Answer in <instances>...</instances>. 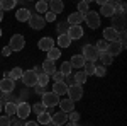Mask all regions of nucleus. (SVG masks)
Here are the masks:
<instances>
[{
  "label": "nucleus",
  "mask_w": 127,
  "mask_h": 126,
  "mask_svg": "<svg viewBox=\"0 0 127 126\" xmlns=\"http://www.w3.org/2000/svg\"><path fill=\"white\" fill-rule=\"evenodd\" d=\"M81 56L85 58V61H92V63H95L100 56V53L97 51V48L93 46V44H85L83 49H81Z\"/></svg>",
  "instance_id": "1"
},
{
  "label": "nucleus",
  "mask_w": 127,
  "mask_h": 126,
  "mask_svg": "<svg viewBox=\"0 0 127 126\" xmlns=\"http://www.w3.org/2000/svg\"><path fill=\"white\" fill-rule=\"evenodd\" d=\"M110 19H112V27L117 31V32H119V29H120V31L126 29V12H124V10L115 12Z\"/></svg>",
  "instance_id": "2"
},
{
  "label": "nucleus",
  "mask_w": 127,
  "mask_h": 126,
  "mask_svg": "<svg viewBox=\"0 0 127 126\" xmlns=\"http://www.w3.org/2000/svg\"><path fill=\"white\" fill-rule=\"evenodd\" d=\"M83 20L87 22V26L90 29L100 27V15H98V12H95V10H88L87 14H85V17H83Z\"/></svg>",
  "instance_id": "3"
},
{
  "label": "nucleus",
  "mask_w": 127,
  "mask_h": 126,
  "mask_svg": "<svg viewBox=\"0 0 127 126\" xmlns=\"http://www.w3.org/2000/svg\"><path fill=\"white\" fill-rule=\"evenodd\" d=\"M41 104L44 107H54L59 104V96H56L54 92H44L42 94V101Z\"/></svg>",
  "instance_id": "4"
},
{
  "label": "nucleus",
  "mask_w": 127,
  "mask_h": 126,
  "mask_svg": "<svg viewBox=\"0 0 127 126\" xmlns=\"http://www.w3.org/2000/svg\"><path fill=\"white\" fill-rule=\"evenodd\" d=\"M26 46V39L22 34H14L10 38V43H9V48L12 51H22V48Z\"/></svg>",
  "instance_id": "5"
},
{
  "label": "nucleus",
  "mask_w": 127,
  "mask_h": 126,
  "mask_svg": "<svg viewBox=\"0 0 127 126\" xmlns=\"http://www.w3.org/2000/svg\"><path fill=\"white\" fill-rule=\"evenodd\" d=\"M22 82L26 87H36L37 85V73L34 70H27L22 73Z\"/></svg>",
  "instance_id": "6"
},
{
  "label": "nucleus",
  "mask_w": 127,
  "mask_h": 126,
  "mask_svg": "<svg viewBox=\"0 0 127 126\" xmlns=\"http://www.w3.org/2000/svg\"><path fill=\"white\" fill-rule=\"evenodd\" d=\"M66 94H68V99L69 101H73V102H75V101H80V99H81V97H83V87H81V85H78V84H75V85H69L68 87V92H66Z\"/></svg>",
  "instance_id": "7"
},
{
  "label": "nucleus",
  "mask_w": 127,
  "mask_h": 126,
  "mask_svg": "<svg viewBox=\"0 0 127 126\" xmlns=\"http://www.w3.org/2000/svg\"><path fill=\"white\" fill-rule=\"evenodd\" d=\"M29 22V26L32 27V29H36V31H41V29H44V17H41L39 14H32L31 15V19L27 20Z\"/></svg>",
  "instance_id": "8"
},
{
  "label": "nucleus",
  "mask_w": 127,
  "mask_h": 126,
  "mask_svg": "<svg viewBox=\"0 0 127 126\" xmlns=\"http://www.w3.org/2000/svg\"><path fill=\"white\" fill-rule=\"evenodd\" d=\"M51 123L54 126H63L68 123V114L66 113H63V111H58L56 114H53L51 116Z\"/></svg>",
  "instance_id": "9"
},
{
  "label": "nucleus",
  "mask_w": 127,
  "mask_h": 126,
  "mask_svg": "<svg viewBox=\"0 0 127 126\" xmlns=\"http://www.w3.org/2000/svg\"><path fill=\"white\" fill-rule=\"evenodd\" d=\"M15 114L19 116V119H26V118L31 114V104H27V102H20V104H17Z\"/></svg>",
  "instance_id": "10"
},
{
  "label": "nucleus",
  "mask_w": 127,
  "mask_h": 126,
  "mask_svg": "<svg viewBox=\"0 0 127 126\" xmlns=\"http://www.w3.org/2000/svg\"><path fill=\"white\" fill-rule=\"evenodd\" d=\"M14 89H15V82L12 78H2L0 80V90L3 94H10Z\"/></svg>",
  "instance_id": "11"
},
{
  "label": "nucleus",
  "mask_w": 127,
  "mask_h": 126,
  "mask_svg": "<svg viewBox=\"0 0 127 126\" xmlns=\"http://www.w3.org/2000/svg\"><path fill=\"white\" fill-rule=\"evenodd\" d=\"M66 36H68L71 41H75V39H80L83 36V27L81 26H69L68 32H66Z\"/></svg>",
  "instance_id": "12"
},
{
  "label": "nucleus",
  "mask_w": 127,
  "mask_h": 126,
  "mask_svg": "<svg viewBox=\"0 0 127 126\" xmlns=\"http://www.w3.org/2000/svg\"><path fill=\"white\" fill-rule=\"evenodd\" d=\"M124 49V46L119 43V41H114V43H108L107 46V53L114 58V56H117V55H120V51Z\"/></svg>",
  "instance_id": "13"
},
{
  "label": "nucleus",
  "mask_w": 127,
  "mask_h": 126,
  "mask_svg": "<svg viewBox=\"0 0 127 126\" xmlns=\"http://www.w3.org/2000/svg\"><path fill=\"white\" fill-rule=\"evenodd\" d=\"M39 49L41 51H46L48 53L51 48H54V41H53V38H49V36H46V38H41L39 39Z\"/></svg>",
  "instance_id": "14"
},
{
  "label": "nucleus",
  "mask_w": 127,
  "mask_h": 126,
  "mask_svg": "<svg viewBox=\"0 0 127 126\" xmlns=\"http://www.w3.org/2000/svg\"><path fill=\"white\" fill-rule=\"evenodd\" d=\"M48 5H49V12H53L54 15L61 14L63 9H64V3H63L61 0H53V2H49Z\"/></svg>",
  "instance_id": "15"
},
{
  "label": "nucleus",
  "mask_w": 127,
  "mask_h": 126,
  "mask_svg": "<svg viewBox=\"0 0 127 126\" xmlns=\"http://www.w3.org/2000/svg\"><path fill=\"white\" fill-rule=\"evenodd\" d=\"M51 92H54L56 96H66V92H68V85H66L64 82H54Z\"/></svg>",
  "instance_id": "16"
},
{
  "label": "nucleus",
  "mask_w": 127,
  "mask_h": 126,
  "mask_svg": "<svg viewBox=\"0 0 127 126\" xmlns=\"http://www.w3.org/2000/svg\"><path fill=\"white\" fill-rule=\"evenodd\" d=\"M58 106H59V109H61L63 113L69 114V113H71V111L75 109V102H73V101H69V99H61Z\"/></svg>",
  "instance_id": "17"
},
{
  "label": "nucleus",
  "mask_w": 127,
  "mask_h": 126,
  "mask_svg": "<svg viewBox=\"0 0 127 126\" xmlns=\"http://www.w3.org/2000/svg\"><path fill=\"white\" fill-rule=\"evenodd\" d=\"M83 14H80V12H73V14H69V17H68V22L69 26H80L81 22H83Z\"/></svg>",
  "instance_id": "18"
},
{
  "label": "nucleus",
  "mask_w": 127,
  "mask_h": 126,
  "mask_svg": "<svg viewBox=\"0 0 127 126\" xmlns=\"http://www.w3.org/2000/svg\"><path fill=\"white\" fill-rule=\"evenodd\" d=\"M117 31L114 29V27H105L103 29V41H110V43H114V41H117Z\"/></svg>",
  "instance_id": "19"
},
{
  "label": "nucleus",
  "mask_w": 127,
  "mask_h": 126,
  "mask_svg": "<svg viewBox=\"0 0 127 126\" xmlns=\"http://www.w3.org/2000/svg\"><path fill=\"white\" fill-rule=\"evenodd\" d=\"M115 14V10L112 9V5L108 3V2H105L102 7H100V12H98V15H103V17H112Z\"/></svg>",
  "instance_id": "20"
},
{
  "label": "nucleus",
  "mask_w": 127,
  "mask_h": 126,
  "mask_svg": "<svg viewBox=\"0 0 127 126\" xmlns=\"http://www.w3.org/2000/svg\"><path fill=\"white\" fill-rule=\"evenodd\" d=\"M41 68H42V73H46V75H53V73L56 72V65H54V61H51V60H46Z\"/></svg>",
  "instance_id": "21"
},
{
  "label": "nucleus",
  "mask_w": 127,
  "mask_h": 126,
  "mask_svg": "<svg viewBox=\"0 0 127 126\" xmlns=\"http://www.w3.org/2000/svg\"><path fill=\"white\" fill-rule=\"evenodd\" d=\"M69 63H71L73 68H83V65H85V58H83L81 55H73L71 60H69Z\"/></svg>",
  "instance_id": "22"
},
{
  "label": "nucleus",
  "mask_w": 127,
  "mask_h": 126,
  "mask_svg": "<svg viewBox=\"0 0 127 126\" xmlns=\"http://www.w3.org/2000/svg\"><path fill=\"white\" fill-rule=\"evenodd\" d=\"M31 15H32V14H31L27 9H19L17 12H15V19L20 20V22H26V20H29V19H31Z\"/></svg>",
  "instance_id": "23"
},
{
  "label": "nucleus",
  "mask_w": 127,
  "mask_h": 126,
  "mask_svg": "<svg viewBox=\"0 0 127 126\" xmlns=\"http://www.w3.org/2000/svg\"><path fill=\"white\" fill-rule=\"evenodd\" d=\"M69 44H71V39L66 36V34H61V36H58V48H68Z\"/></svg>",
  "instance_id": "24"
},
{
  "label": "nucleus",
  "mask_w": 127,
  "mask_h": 126,
  "mask_svg": "<svg viewBox=\"0 0 127 126\" xmlns=\"http://www.w3.org/2000/svg\"><path fill=\"white\" fill-rule=\"evenodd\" d=\"M22 73H24V72H22V68H20V67H15V68H12V70L9 72V77L15 82V80L22 78Z\"/></svg>",
  "instance_id": "25"
},
{
  "label": "nucleus",
  "mask_w": 127,
  "mask_h": 126,
  "mask_svg": "<svg viewBox=\"0 0 127 126\" xmlns=\"http://www.w3.org/2000/svg\"><path fill=\"white\" fill-rule=\"evenodd\" d=\"M71 63H69V61H63V63H61V67H59V73H61V75H63V77H66V75H69V73H71Z\"/></svg>",
  "instance_id": "26"
},
{
  "label": "nucleus",
  "mask_w": 127,
  "mask_h": 126,
  "mask_svg": "<svg viewBox=\"0 0 127 126\" xmlns=\"http://www.w3.org/2000/svg\"><path fill=\"white\" fill-rule=\"evenodd\" d=\"M95 67H97V65H95V63H92V61H85V65H83V73H85V75H93V73H95Z\"/></svg>",
  "instance_id": "27"
},
{
  "label": "nucleus",
  "mask_w": 127,
  "mask_h": 126,
  "mask_svg": "<svg viewBox=\"0 0 127 126\" xmlns=\"http://www.w3.org/2000/svg\"><path fill=\"white\" fill-rule=\"evenodd\" d=\"M3 111H5V116H12V114H15V111H17V104L15 102H7L5 107H3Z\"/></svg>",
  "instance_id": "28"
},
{
  "label": "nucleus",
  "mask_w": 127,
  "mask_h": 126,
  "mask_svg": "<svg viewBox=\"0 0 127 126\" xmlns=\"http://www.w3.org/2000/svg\"><path fill=\"white\" fill-rule=\"evenodd\" d=\"M59 56H61V49L59 48H51L48 51V60H51V61H56Z\"/></svg>",
  "instance_id": "29"
},
{
  "label": "nucleus",
  "mask_w": 127,
  "mask_h": 126,
  "mask_svg": "<svg viewBox=\"0 0 127 126\" xmlns=\"http://www.w3.org/2000/svg\"><path fill=\"white\" fill-rule=\"evenodd\" d=\"M98 60L102 61V65H103V67H107V65H110V63L114 61V58H112V56L108 55L107 51H103V53H100V56H98Z\"/></svg>",
  "instance_id": "30"
},
{
  "label": "nucleus",
  "mask_w": 127,
  "mask_h": 126,
  "mask_svg": "<svg viewBox=\"0 0 127 126\" xmlns=\"http://www.w3.org/2000/svg\"><path fill=\"white\" fill-rule=\"evenodd\" d=\"M37 123H39V125H49V123H51V114H49L48 111H44L42 114L37 116Z\"/></svg>",
  "instance_id": "31"
},
{
  "label": "nucleus",
  "mask_w": 127,
  "mask_h": 126,
  "mask_svg": "<svg viewBox=\"0 0 127 126\" xmlns=\"http://www.w3.org/2000/svg\"><path fill=\"white\" fill-rule=\"evenodd\" d=\"M15 0H2L0 2V9L2 10H10V9H14L15 7Z\"/></svg>",
  "instance_id": "32"
},
{
  "label": "nucleus",
  "mask_w": 127,
  "mask_h": 126,
  "mask_svg": "<svg viewBox=\"0 0 127 126\" xmlns=\"http://www.w3.org/2000/svg\"><path fill=\"white\" fill-rule=\"evenodd\" d=\"M48 84H49V75L39 73V75H37V87H46Z\"/></svg>",
  "instance_id": "33"
},
{
  "label": "nucleus",
  "mask_w": 127,
  "mask_h": 126,
  "mask_svg": "<svg viewBox=\"0 0 127 126\" xmlns=\"http://www.w3.org/2000/svg\"><path fill=\"white\" fill-rule=\"evenodd\" d=\"M36 10H37L39 14H46V12L49 10L48 2H44V0H41V2H37V3H36Z\"/></svg>",
  "instance_id": "34"
},
{
  "label": "nucleus",
  "mask_w": 127,
  "mask_h": 126,
  "mask_svg": "<svg viewBox=\"0 0 127 126\" xmlns=\"http://www.w3.org/2000/svg\"><path fill=\"white\" fill-rule=\"evenodd\" d=\"M87 78L88 77L83 73V70H81V72H76V73H75V84L81 85V84H85V82H87Z\"/></svg>",
  "instance_id": "35"
},
{
  "label": "nucleus",
  "mask_w": 127,
  "mask_h": 126,
  "mask_svg": "<svg viewBox=\"0 0 127 126\" xmlns=\"http://www.w3.org/2000/svg\"><path fill=\"white\" fill-rule=\"evenodd\" d=\"M69 29V24L68 22H59L58 27H56V31H58V36H61V34H66Z\"/></svg>",
  "instance_id": "36"
},
{
  "label": "nucleus",
  "mask_w": 127,
  "mask_h": 126,
  "mask_svg": "<svg viewBox=\"0 0 127 126\" xmlns=\"http://www.w3.org/2000/svg\"><path fill=\"white\" fill-rule=\"evenodd\" d=\"M31 111H34V113H36V114H37V116H39V114H42V113H44V111H46V107L42 106V104H41V102H36V104H34V106H31Z\"/></svg>",
  "instance_id": "37"
},
{
  "label": "nucleus",
  "mask_w": 127,
  "mask_h": 126,
  "mask_svg": "<svg viewBox=\"0 0 127 126\" xmlns=\"http://www.w3.org/2000/svg\"><path fill=\"white\" fill-rule=\"evenodd\" d=\"M107 46H108V43L107 41H97V44H95V48H97L98 53H103V51H107Z\"/></svg>",
  "instance_id": "38"
},
{
  "label": "nucleus",
  "mask_w": 127,
  "mask_h": 126,
  "mask_svg": "<svg viewBox=\"0 0 127 126\" xmlns=\"http://www.w3.org/2000/svg\"><path fill=\"white\" fill-rule=\"evenodd\" d=\"M126 39H127V32H126V29H124V31H120V32L117 34V41L124 46V48H126Z\"/></svg>",
  "instance_id": "39"
},
{
  "label": "nucleus",
  "mask_w": 127,
  "mask_h": 126,
  "mask_svg": "<svg viewBox=\"0 0 127 126\" xmlns=\"http://www.w3.org/2000/svg\"><path fill=\"white\" fill-rule=\"evenodd\" d=\"M88 10H90V9H88V2H80V3H78V12H80V14L85 15Z\"/></svg>",
  "instance_id": "40"
},
{
  "label": "nucleus",
  "mask_w": 127,
  "mask_h": 126,
  "mask_svg": "<svg viewBox=\"0 0 127 126\" xmlns=\"http://www.w3.org/2000/svg\"><path fill=\"white\" fill-rule=\"evenodd\" d=\"M107 73V68L103 67V65H100V67H95V73L93 75H97V77H103Z\"/></svg>",
  "instance_id": "41"
},
{
  "label": "nucleus",
  "mask_w": 127,
  "mask_h": 126,
  "mask_svg": "<svg viewBox=\"0 0 127 126\" xmlns=\"http://www.w3.org/2000/svg\"><path fill=\"white\" fill-rule=\"evenodd\" d=\"M0 126H12L10 118L9 116H0Z\"/></svg>",
  "instance_id": "42"
},
{
  "label": "nucleus",
  "mask_w": 127,
  "mask_h": 126,
  "mask_svg": "<svg viewBox=\"0 0 127 126\" xmlns=\"http://www.w3.org/2000/svg\"><path fill=\"white\" fill-rule=\"evenodd\" d=\"M68 119H71V123H76L80 119V113H76V111H71L68 114Z\"/></svg>",
  "instance_id": "43"
},
{
  "label": "nucleus",
  "mask_w": 127,
  "mask_h": 126,
  "mask_svg": "<svg viewBox=\"0 0 127 126\" xmlns=\"http://www.w3.org/2000/svg\"><path fill=\"white\" fill-rule=\"evenodd\" d=\"M54 20H56V15L48 10V12H46V17H44V22H54Z\"/></svg>",
  "instance_id": "44"
},
{
  "label": "nucleus",
  "mask_w": 127,
  "mask_h": 126,
  "mask_svg": "<svg viewBox=\"0 0 127 126\" xmlns=\"http://www.w3.org/2000/svg\"><path fill=\"white\" fill-rule=\"evenodd\" d=\"M64 78H66V82H64V84H66L68 87H69V85H75V75H71V73H69V75H66Z\"/></svg>",
  "instance_id": "45"
},
{
  "label": "nucleus",
  "mask_w": 127,
  "mask_h": 126,
  "mask_svg": "<svg viewBox=\"0 0 127 126\" xmlns=\"http://www.w3.org/2000/svg\"><path fill=\"white\" fill-rule=\"evenodd\" d=\"M51 77H53V80H54V82H63V78H64L61 73H59V72H54Z\"/></svg>",
  "instance_id": "46"
},
{
  "label": "nucleus",
  "mask_w": 127,
  "mask_h": 126,
  "mask_svg": "<svg viewBox=\"0 0 127 126\" xmlns=\"http://www.w3.org/2000/svg\"><path fill=\"white\" fill-rule=\"evenodd\" d=\"M2 53H3V56H10V55H12V49H10L9 46H5V48L2 49Z\"/></svg>",
  "instance_id": "47"
},
{
  "label": "nucleus",
  "mask_w": 127,
  "mask_h": 126,
  "mask_svg": "<svg viewBox=\"0 0 127 126\" xmlns=\"http://www.w3.org/2000/svg\"><path fill=\"white\" fill-rule=\"evenodd\" d=\"M12 126H24V125H22V119H15V121H12Z\"/></svg>",
  "instance_id": "48"
},
{
  "label": "nucleus",
  "mask_w": 127,
  "mask_h": 126,
  "mask_svg": "<svg viewBox=\"0 0 127 126\" xmlns=\"http://www.w3.org/2000/svg\"><path fill=\"white\" fill-rule=\"evenodd\" d=\"M24 126H39V123H37V121H27Z\"/></svg>",
  "instance_id": "49"
},
{
  "label": "nucleus",
  "mask_w": 127,
  "mask_h": 126,
  "mask_svg": "<svg viewBox=\"0 0 127 126\" xmlns=\"http://www.w3.org/2000/svg\"><path fill=\"white\" fill-rule=\"evenodd\" d=\"M66 126H78V123H66Z\"/></svg>",
  "instance_id": "50"
},
{
  "label": "nucleus",
  "mask_w": 127,
  "mask_h": 126,
  "mask_svg": "<svg viewBox=\"0 0 127 126\" xmlns=\"http://www.w3.org/2000/svg\"><path fill=\"white\" fill-rule=\"evenodd\" d=\"M2 19H3V10L0 9V22H2Z\"/></svg>",
  "instance_id": "51"
},
{
  "label": "nucleus",
  "mask_w": 127,
  "mask_h": 126,
  "mask_svg": "<svg viewBox=\"0 0 127 126\" xmlns=\"http://www.w3.org/2000/svg\"><path fill=\"white\" fill-rule=\"evenodd\" d=\"M2 111H3V107H2V102H0V113H2Z\"/></svg>",
  "instance_id": "52"
},
{
  "label": "nucleus",
  "mask_w": 127,
  "mask_h": 126,
  "mask_svg": "<svg viewBox=\"0 0 127 126\" xmlns=\"http://www.w3.org/2000/svg\"><path fill=\"white\" fill-rule=\"evenodd\" d=\"M0 38H2V29H0Z\"/></svg>",
  "instance_id": "53"
}]
</instances>
